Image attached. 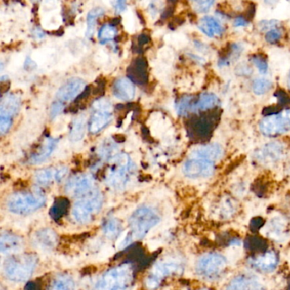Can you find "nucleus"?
<instances>
[{
    "mask_svg": "<svg viewBox=\"0 0 290 290\" xmlns=\"http://www.w3.org/2000/svg\"><path fill=\"white\" fill-rule=\"evenodd\" d=\"M37 266V258L32 255L7 258L3 264L4 272L14 282H25L31 277Z\"/></svg>",
    "mask_w": 290,
    "mask_h": 290,
    "instance_id": "1",
    "label": "nucleus"
},
{
    "mask_svg": "<svg viewBox=\"0 0 290 290\" xmlns=\"http://www.w3.org/2000/svg\"><path fill=\"white\" fill-rule=\"evenodd\" d=\"M46 203V198L40 193L20 192L14 193L8 200V209L15 214L26 215L36 212Z\"/></svg>",
    "mask_w": 290,
    "mask_h": 290,
    "instance_id": "2",
    "label": "nucleus"
},
{
    "mask_svg": "<svg viewBox=\"0 0 290 290\" xmlns=\"http://www.w3.org/2000/svg\"><path fill=\"white\" fill-rule=\"evenodd\" d=\"M103 204V196L100 191L92 190L74 204L72 216L76 222L85 223L94 214L100 212Z\"/></svg>",
    "mask_w": 290,
    "mask_h": 290,
    "instance_id": "3",
    "label": "nucleus"
},
{
    "mask_svg": "<svg viewBox=\"0 0 290 290\" xmlns=\"http://www.w3.org/2000/svg\"><path fill=\"white\" fill-rule=\"evenodd\" d=\"M259 127L266 136H277L290 131V110L267 115L262 119Z\"/></svg>",
    "mask_w": 290,
    "mask_h": 290,
    "instance_id": "4",
    "label": "nucleus"
},
{
    "mask_svg": "<svg viewBox=\"0 0 290 290\" xmlns=\"http://www.w3.org/2000/svg\"><path fill=\"white\" fill-rule=\"evenodd\" d=\"M94 113L89 123V131L97 134L103 130L112 120V104L110 100L101 98L93 105Z\"/></svg>",
    "mask_w": 290,
    "mask_h": 290,
    "instance_id": "5",
    "label": "nucleus"
},
{
    "mask_svg": "<svg viewBox=\"0 0 290 290\" xmlns=\"http://www.w3.org/2000/svg\"><path fill=\"white\" fill-rule=\"evenodd\" d=\"M159 222V217L154 210L148 206L140 207L130 217L134 233L139 237L151 230Z\"/></svg>",
    "mask_w": 290,
    "mask_h": 290,
    "instance_id": "6",
    "label": "nucleus"
},
{
    "mask_svg": "<svg viewBox=\"0 0 290 290\" xmlns=\"http://www.w3.org/2000/svg\"><path fill=\"white\" fill-rule=\"evenodd\" d=\"M115 168L110 169L107 176V183L116 189L125 188L129 181L130 172L133 169L131 160L128 155L120 154L115 159Z\"/></svg>",
    "mask_w": 290,
    "mask_h": 290,
    "instance_id": "7",
    "label": "nucleus"
},
{
    "mask_svg": "<svg viewBox=\"0 0 290 290\" xmlns=\"http://www.w3.org/2000/svg\"><path fill=\"white\" fill-rule=\"evenodd\" d=\"M214 162L197 158L188 159L183 168L184 175L193 179L209 178L214 173Z\"/></svg>",
    "mask_w": 290,
    "mask_h": 290,
    "instance_id": "8",
    "label": "nucleus"
},
{
    "mask_svg": "<svg viewBox=\"0 0 290 290\" xmlns=\"http://www.w3.org/2000/svg\"><path fill=\"white\" fill-rule=\"evenodd\" d=\"M94 178L90 174H79L69 179L66 183V193L75 197H82L91 192Z\"/></svg>",
    "mask_w": 290,
    "mask_h": 290,
    "instance_id": "9",
    "label": "nucleus"
},
{
    "mask_svg": "<svg viewBox=\"0 0 290 290\" xmlns=\"http://www.w3.org/2000/svg\"><path fill=\"white\" fill-rule=\"evenodd\" d=\"M23 248V240L19 236L11 233L0 234V266H3L5 256L20 253Z\"/></svg>",
    "mask_w": 290,
    "mask_h": 290,
    "instance_id": "10",
    "label": "nucleus"
},
{
    "mask_svg": "<svg viewBox=\"0 0 290 290\" xmlns=\"http://www.w3.org/2000/svg\"><path fill=\"white\" fill-rule=\"evenodd\" d=\"M86 88V82L81 78H72L60 87L56 97L61 102H70L78 96Z\"/></svg>",
    "mask_w": 290,
    "mask_h": 290,
    "instance_id": "11",
    "label": "nucleus"
},
{
    "mask_svg": "<svg viewBox=\"0 0 290 290\" xmlns=\"http://www.w3.org/2000/svg\"><path fill=\"white\" fill-rule=\"evenodd\" d=\"M57 237L54 231L50 228L40 229L32 236V245L37 251L48 253L55 248Z\"/></svg>",
    "mask_w": 290,
    "mask_h": 290,
    "instance_id": "12",
    "label": "nucleus"
},
{
    "mask_svg": "<svg viewBox=\"0 0 290 290\" xmlns=\"http://www.w3.org/2000/svg\"><path fill=\"white\" fill-rule=\"evenodd\" d=\"M67 174L68 168L66 167L44 168L35 173V180L39 185L47 186L54 182L62 181Z\"/></svg>",
    "mask_w": 290,
    "mask_h": 290,
    "instance_id": "13",
    "label": "nucleus"
},
{
    "mask_svg": "<svg viewBox=\"0 0 290 290\" xmlns=\"http://www.w3.org/2000/svg\"><path fill=\"white\" fill-rule=\"evenodd\" d=\"M191 156L197 159H205L208 161L214 162L222 158L223 155V149L219 144H212L206 145H199L192 149Z\"/></svg>",
    "mask_w": 290,
    "mask_h": 290,
    "instance_id": "14",
    "label": "nucleus"
},
{
    "mask_svg": "<svg viewBox=\"0 0 290 290\" xmlns=\"http://www.w3.org/2000/svg\"><path fill=\"white\" fill-rule=\"evenodd\" d=\"M283 152L282 144L277 142L265 145L259 151L256 152V158L262 163H272L279 159Z\"/></svg>",
    "mask_w": 290,
    "mask_h": 290,
    "instance_id": "15",
    "label": "nucleus"
},
{
    "mask_svg": "<svg viewBox=\"0 0 290 290\" xmlns=\"http://www.w3.org/2000/svg\"><path fill=\"white\" fill-rule=\"evenodd\" d=\"M135 87L129 79L121 77L115 81L113 87V94L117 99L124 101L131 100L135 96Z\"/></svg>",
    "mask_w": 290,
    "mask_h": 290,
    "instance_id": "16",
    "label": "nucleus"
},
{
    "mask_svg": "<svg viewBox=\"0 0 290 290\" xmlns=\"http://www.w3.org/2000/svg\"><path fill=\"white\" fill-rule=\"evenodd\" d=\"M199 28L209 37H218L222 36L224 29L222 24L212 16H204L199 21Z\"/></svg>",
    "mask_w": 290,
    "mask_h": 290,
    "instance_id": "17",
    "label": "nucleus"
},
{
    "mask_svg": "<svg viewBox=\"0 0 290 290\" xmlns=\"http://www.w3.org/2000/svg\"><path fill=\"white\" fill-rule=\"evenodd\" d=\"M59 140L53 138H46L45 142L43 143L42 147L39 151L33 154L30 158V163L31 164H40L44 162L45 160L49 158L55 151V148L57 146Z\"/></svg>",
    "mask_w": 290,
    "mask_h": 290,
    "instance_id": "18",
    "label": "nucleus"
},
{
    "mask_svg": "<svg viewBox=\"0 0 290 290\" xmlns=\"http://www.w3.org/2000/svg\"><path fill=\"white\" fill-rule=\"evenodd\" d=\"M20 100L15 94H9L0 101V113L13 118L20 110Z\"/></svg>",
    "mask_w": 290,
    "mask_h": 290,
    "instance_id": "19",
    "label": "nucleus"
},
{
    "mask_svg": "<svg viewBox=\"0 0 290 290\" xmlns=\"http://www.w3.org/2000/svg\"><path fill=\"white\" fill-rule=\"evenodd\" d=\"M253 265L263 272H272L277 267V256L273 252H267L254 260Z\"/></svg>",
    "mask_w": 290,
    "mask_h": 290,
    "instance_id": "20",
    "label": "nucleus"
},
{
    "mask_svg": "<svg viewBox=\"0 0 290 290\" xmlns=\"http://www.w3.org/2000/svg\"><path fill=\"white\" fill-rule=\"evenodd\" d=\"M87 118L86 115H80L75 119L71 126L70 138L71 141L79 142L84 139L86 133Z\"/></svg>",
    "mask_w": 290,
    "mask_h": 290,
    "instance_id": "21",
    "label": "nucleus"
},
{
    "mask_svg": "<svg viewBox=\"0 0 290 290\" xmlns=\"http://www.w3.org/2000/svg\"><path fill=\"white\" fill-rule=\"evenodd\" d=\"M170 126V122L167 118L163 117L161 114L155 113L151 118V124L150 129L153 136L161 137L165 134V132L168 131V128Z\"/></svg>",
    "mask_w": 290,
    "mask_h": 290,
    "instance_id": "22",
    "label": "nucleus"
},
{
    "mask_svg": "<svg viewBox=\"0 0 290 290\" xmlns=\"http://www.w3.org/2000/svg\"><path fill=\"white\" fill-rule=\"evenodd\" d=\"M260 282L256 278L239 277L231 285L230 290H259Z\"/></svg>",
    "mask_w": 290,
    "mask_h": 290,
    "instance_id": "23",
    "label": "nucleus"
},
{
    "mask_svg": "<svg viewBox=\"0 0 290 290\" xmlns=\"http://www.w3.org/2000/svg\"><path fill=\"white\" fill-rule=\"evenodd\" d=\"M105 14V11L100 7H96L89 11L87 17V31L86 36L89 38H91L95 31V25H96L97 19L100 18Z\"/></svg>",
    "mask_w": 290,
    "mask_h": 290,
    "instance_id": "24",
    "label": "nucleus"
},
{
    "mask_svg": "<svg viewBox=\"0 0 290 290\" xmlns=\"http://www.w3.org/2000/svg\"><path fill=\"white\" fill-rule=\"evenodd\" d=\"M218 103V98L217 95L212 93H206L202 94L199 101L195 105L197 110H205L212 109L217 105Z\"/></svg>",
    "mask_w": 290,
    "mask_h": 290,
    "instance_id": "25",
    "label": "nucleus"
},
{
    "mask_svg": "<svg viewBox=\"0 0 290 290\" xmlns=\"http://www.w3.org/2000/svg\"><path fill=\"white\" fill-rule=\"evenodd\" d=\"M116 34H117V31L115 26L110 24H106L100 29L99 33H98V37H99L100 42L105 45L114 40V38L116 37Z\"/></svg>",
    "mask_w": 290,
    "mask_h": 290,
    "instance_id": "26",
    "label": "nucleus"
},
{
    "mask_svg": "<svg viewBox=\"0 0 290 290\" xmlns=\"http://www.w3.org/2000/svg\"><path fill=\"white\" fill-rule=\"evenodd\" d=\"M272 81L266 78L256 79L253 82V91L257 95L266 94L272 89Z\"/></svg>",
    "mask_w": 290,
    "mask_h": 290,
    "instance_id": "27",
    "label": "nucleus"
},
{
    "mask_svg": "<svg viewBox=\"0 0 290 290\" xmlns=\"http://www.w3.org/2000/svg\"><path fill=\"white\" fill-rule=\"evenodd\" d=\"M12 117L0 113V136L8 133L12 126Z\"/></svg>",
    "mask_w": 290,
    "mask_h": 290,
    "instance_id": "28",
    "label": "nucleus"
},
{
    "mask_svg": "<svg viewBox=\"0 0 290 290\" xmlns=\"http://www.w3.org/2000/svg\"><path fill=\"white\" fill-rule=\"evenodd\" d=\"M252 61H253L254 65L256 66V68L258 69L260 73H267L268 71V64L264 58L260 55H256L252 58Z\"/></svg>",
    "mask_w": 290,
    "mask_h": 290,
    "instance_id": "29",
    "label": "nucleus"
},
{
    "mask_svg": "<svg viewBox=\"0 0 290 290\" xmlns=\"http://www.w3.org/2000/svg\"><path fill=\"white\" fill-rule=\"evenodd\" d=\"M242 256V250L240 248V244H235L233 245V248H231L229 251V253L228 254V259L229 262H237Z\"/></svg>",
    "mask_w": 290,
    "mask_h": 290,
    "instance_id": "30",
    "label": "nucleus"
},
{
    "mask_svg": "<svg viewBox=\"0 0 290 290\" xmlns=\"http://www.w3.org/2000/svg\"><path fill=\"white\" fill-rule=\"evenodd\" d=\"M196 9L197 11L202 13H205L212 8V6L214 5L215 0H197Z\"/></svg>",
    "mask_w": 290,
    "mask_h": 290,
    "instance_id": "31",
    "label": "nucleus"
},
{
    "mask_svg": "<svg viewBox=\"0 0 290 290\" xmlns=\"http://www.w3.org/2000/svg\"><path fill=\"white\" fill-rule=\"evenodd\" d=\"M282 37V31L279 28H273L270 30L267 34H266V40L267 42L275 43Z\"/></svg>",
    "mask_w": 290,
    "mask_h": 290,
    "instance_id": "32",
    "label": "nucleus"
},
{
    "mask_svg": "<svg viewBox=\"0 0 290 290\" xmlns=\"http://www.w3.org/2000/svg\"><path fill=\"white\" fill-rule=\"evenodd\" d=\"M71 284L68 279L60 278L55 282L51 290H71Z\"/></svg>",
    "mask_w": 290,
    "mask_h": 290,
    "instance_id": "33",
    "label": "nucleus"
},
{
    "mask_svg": "<svg viewBox=\"0 0 290 290\" xmlns=\"http://www.w3.org/2000/svg\"><path fill=\"white\" fill-rule=\"evenodd\" d=\"M118 225L119 224L116 220L110 219L105 225V231L106 234H109V235L115 234L117 232Z\"/></svg>",
    "mask_w": 290,
    "mask_h": 290,
    "instance_id": "34",
    "label": "nucleus"
},
{
    "mask_svg": "<svg viewBox=\"0 0 290 290\" xmlns=\"http://www.w3.org/2000/svg\"><path fill=\"white\" fill-rule=\"evenodd\" d=\"M190 100V98H185V99L181 100L180 104L178 105V114L179 115H185V113L188 111Z\"/></svg>",
    "mask_w": 290,
    "mask_h": 290,
    "instance_id": "35",
    "label": "nucleus"
},
{
    "mask_svg": "<svg viewBox=\"0 0 290 290\" xmlns=\"http://www.w3.org/2000/svg\"><path fill=\"white\" fill-rule=\"evenodd\" d=\"M64 109L62 104L60 102H55L51 106V110H50V115L51 117L55 118L58 115H60L61 111Z\"/></svg>",
    "mask_w": 290,
    "mask_h": 290,
    "instance_id": "36",
    "label": "nucleus"
},
{
    "mask_svg": "<svg viewBox=\"0 0 290 290\" xmlns=\"http://www.w3.org/2000/svg\"><path fill=\"white\" fill-rule=\"evenodd\" d=\"M279 24V22L277 21H263L260 23V27L263 30V31H266V30H272V29L275 28V26H277Z\"/></svg>",
    "mask_w": 290,
    "mask_h": 290,
    "instance_id": "37",
    "label": "nucleus"
},
{
    "mask_svg": "<svg viewBox=\"0 0 290 290\" xmlns=\"http://www.w3.org/2000/svg\"><path fill=\"white\" fill-rule=\"evenodd\" d=\"M127 8V0H115V10L116 13H120Z\"/></svg>",
    "mask_w": 290,
    "mask_h": 290,
    "instance_id": "38",
    "label": "nucleus"
},
{
    "mask_svg": "<svg viewBox=\"0 0 290 290\" xmlns=\"http://www.w3.org/2000/svg\"><path fill=\"white\" fill-rule=\"evenodd\" d=\"M248 24V21L243 17H238L235 19L234 21V26L235 27H242V26H245Z\"/></svg>",
    "mask_w": 290,
    "mask_h": 290,
    "instance_id": "39",
    "label": "nucleus"
},
{
    "mask_svg": "<svg viewBox=\"0 0 290 290\" xmlns=\"http://www.w3.org/2000/svg\"><path fill=\"white\" fill-rule=\"evenodd\" d=\"M33 35H34V37H36V38H43V37H45L44 32H43L41 30H39V29H36V30L34 31V33H33Z\"/></svg>",
    "mask_w": 290,
    "mask_h": 290,
    "instance_id": "40",
    "label": "nucleus"
},
{
    "mask_svg": "<svg viewBox=\"0 0 290 290\" xmlns=\"http://www.w3.org/2000/svg\"><path fill=\"white\" fill-rule=\"evenodd\" d=\"M288 86H289V89H290V75H289V77H288Z\"/></svg>",
    "mask_w": 290,
    "mask_h": 290,
    "instance_id": "41",
    "label": "nucleus"
},
{
    "mask_svg": "<svg viewBox=\"0 0 290 290\" xmlns=\"http://www.w3.org/2000/svg\"><path fill=\"white\" fill-rule=\"evenodd\" d=\"M0 290H3V288H2V287H1V286H0Z\"/></svg>",
    "mask_w": 290,
    "mask_h": 290,
    "instance_id": "42",
    "label": "nucleus"
}]
</instances>
